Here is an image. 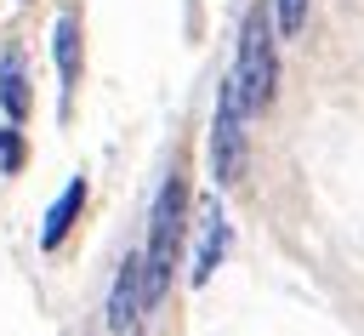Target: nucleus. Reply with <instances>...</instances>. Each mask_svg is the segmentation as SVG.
Wrapping results in <instances>:
<instances>
[{"label":"nucleus","mask_w":364,"mask_h":336,"mask_svg":"<svg viewBox=\"0 0 364 336\" xmlns=\"http://www.w3.org/2000/svg\"><path fill=\"white\" fill-rule=\"evenodd\" d=\"M233 80H239L250 114H267L273 108V97H279V23H273V6H250L245 11Z\"/></svg>","instance_id":"1"},{"label":"nucleus","mask_w":364,"mask_h":336,"mask_svg":"<svg viewBox=\"0 0 364 336\" xmlns=\"http://www.w3.org/2000/svg\"><path fill=\"white\" fill-rule=\"evenodd\" d=\"M182 228H188V188L182 177L171 171L159 199H154V216H148V251H142V290H148V308L165 296L171 285V268H176V251H182Z\"/></svg>","instance_id":"2"},{"label":"nucleus","mask_w":364,"mask_h":336,"mask_svg":"<svg viewBox=\"0 0 364 336\" xmlns=\"http://www.w3.org/2000/svg\"><path fill=\"white\" fill-rule=\"evenodd\" d=\"M245 120H250L245 91L228 74L222 91H216V120H210V177H216V188H233L239 171H245Z\"/></svg>","instance_id":"3"},{"label":"nucleus","mask_w":364,"mask_h":336,"mask_svg":"<svg viewBox=\"0 0 364 336\" xmlns=\"http://www.w3.org/2000/svg\"><path fill=\"white\" fill-rule=\"evenodd\" d=\"M142 313H148L142 256H125V262H119V279H114V296H108V325H114V330H136Z\"/></svg>","instance_id":"4"},{"label":"nucleus","mask_w":364,"mask_h":336,"mask_svg":"<svg viewBox=\"0 0 364 336\" xmlns=\"http://www.w3.org/2000/svg\"><path fill=\"white\" fill-rule=\"evenodd\" d=\"M222 251H228V216H222V205L210 199V205H205V216H199V251H193V268H188V279H193V285H205V279L216 273Z\"/></svg>","instance_id":"5"},{"label":"nucleus","mask_w":364,"mask_h":336,"mask_svg":"<svg viewBox=\"0 0 364 336\" xmlns=\"http://www.w3.org/2000/svg\"><path fill=\"white\" fill-rule=\"evenodd\" d=\"M51 51H57L63 108H68V91H74V80H80V23H74V11H63V17H57V28H51Z\"/></svg>","instance_id":"6"},{"label":"nucleus","mask_w":364,"mask_h":336,"mask_svg":"<svg viewBox=\"0 0 364 336\" xmlns=\"http://www.w3.org/2000/svg\"><path fill=\"white\" fill-rule=\"evenodd\" d=\"M80 205H85V177H74V182L63 188V199H57V205L46 211V228H40V245H46V251H51V245H57V239H63V233L74 228Z\"/></svg>","instance_id":"7"},{"label":"nucleus","mask_w":364,"mask_h":336,"mask_svg":"<svg viewBox=\"0 0 364 336\" xmlns=\"http://www.w3.org/2000/svg\"><path fill=\"white\" fill-rule=\"evenodd\" d=\"M0 108H6L11 120L28 114V80H23V57H17V51L0 57Z\"/></svg>","instance_id":"8"},{"label":"nucleus","mask_w":364,"mask_h":336,"mask_svg":"<svg viewBox=\"0 0 364 336\" xmlns=\"http://www.w3.org/2000/svg\"><path fill=\"white\" fill-rule=\"evenodd\" d=\"M307 11H313V0H273V23H279V34L296 40V34L307 28Z\"/></svg>","instance_id":"9"}]
</instances>
